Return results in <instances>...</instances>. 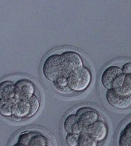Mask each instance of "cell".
<instances>
[{"label":"cell","instance_id":"obj_14","mask_svg":"<svg viewBox=\"0 0 131 146\" xmlns=\"http://www.w3.org/2000/svg\"><path fill=\"white\" fill-rule=\"evenodd\" d=\"M116 90L122 95L131 98V74L126 75L122 86Z\"/></svg>","mask_w":131,"mask_h":146},{"label":"cell","instance_id":"obj_4","mask_svg":"<svg viewBox=\"0 0 131 146\" xmlns=\"http://www.w3.org/2000/svg\"><path fill=\"white\" fill-rule=\"evenodd\" d=\"M126 74L122 69L116 66H110L105 68L101 75V83L107 90H118L123 85Z\"/></svg>","mask_w":131,"mask_h":146},{"label":"cell","instance_id":"obj_10","mask_svg":"<svg viewBox=\"0 0 131 146\" xmlns=\"http://www.w3.org/2000/svg\"><path fill=\"white\" fill-rule=\"evenodd\" d=\"M63 127L67 134L79 135L83 131V129L78 120L75 113H70L64 119Z\"/></svg>","mask_w":131,"mask_h":146},{"label":"cell","instance_id":"obj_1","mask_svg":"<svg viewBox=\"0 0 131 146\" xmlns=\"http://www.w3.org/2000/svg\"><path fill=\"white\" fill-rule=\"evenodd\" d=\"M36 95L34 83L27 78H7L0 81V116L12 120Z\"/></svg>","mask_w":131,"mask_h":146},{"label":"cell","instance_id":"obj_9","mask_svg":"<svg viewBox=\"0 0 131 146\" xmlns=\"http://www.w3.org/2000/svg\"><path fill=\"white\" fill-rule=\"evenodd\" d=\"M83 132L88 134L99 143L107 138L108 127L104 121L99 120L90 125Z\"/></svg>","mask_w":131,"mask_h":146},{"label":"cell","instance_id":"obj_7","mask_svg":"<svg viewBox=\"0 0 131 146\" xmlns=\"http://www.w3.org/2000/svg\"><path fill=\"white\" fill-rule=\"evenodd\" d=\"M75 113L80 126L83 129V131L90 125L99 120L100 117L97 111L89 107H81L77 109Z\"/></svg>","mask_w":131,"mask_h":146},{"label":"cell","instance_id":"obj_15","mask_svg":"<svg viewBox=\"0 0 131 146\" xmlns=\"http://www.w3.org/2000/svg\"><path fill=\"white\" fill-rule=\"evenodd\" d=\"M78 137H79V135H73V134H67L65 138L66 143L68 146H77Z\"/></svg>","mask_w":131,"mask_h":146},{"label":"cell","instance_id":"obj_8","mask_svg":"<svg viewBox=\"0 0 131 146\" xmlns=\"http://www.w3.org/2000/svg\"><path fill=\"white\" fill-rule=\"evenodd\" d=\"M106 100L110 106L118 109H126L131 106V98L121 94L114 89L107 90Z\"/></svg>","mask_w":131,"mask_h":146},{"label":"cell","instance_id":"obj_11","mask_svg":"<svg viewBox=\"0 0 131 146\" xmlns=\"http://www.w3.org/2000/svg\"><path fill=\"white\" fill-rule=\"evenodd\" d=\"M119 146H131V121L127 124L120 133Z\"/></svg>","mask_w":131,"mask_h":146},{"label":"cell","instance_id":"obj_2","mask_svg":"<svg viewBox=\"0 0 131 146\" xmlns=\"http://www.w3.org/2000/svg\"><path fill=\"white\" fill-rule=\"evenodd\" d=\"M10 146H54L48 136L35 129H24L14 137Z\"/></svg>","mask_w":131,"mask_h":146},{"label":"cell","instance_id":"obj_5","mask_svg":"<svg viewBox=\"0 0 131 146\" xmlns=\"http://www.w3.org/2000/svg\"><path fill=\"white\" fill-rule=\"evenodd\" d=\"M42 73L45 78L52 83L63 77L60 54H52L47 57L42 65Z\"/></svg>","mask_w":131,"mask_h":146},{"label":"cell","instance_id":"obj_6","mask_svg":"<svg viewBox=\"0 0 131 146\" xmlns=\"http://www.w3.org/2000/svg\"><path fill=\"white\" fill-rule=\"evenodd\" d=\"M63 68V77L67 78L71 72L83 68V62L76 52L66 51L60 54Z\"/></svg>","mask_w":131,"mask_h":146},{"label":"cell","instance_id":"obj_3","mask_svg":"<svg viewBox=\"0 0 131 146\" xmlns=\"http://www.w3.org/2000/svg\"><path fill=\"white\" fill-rule=\"evenodd\" d=\"M66 79L68 86L72 93H80L89 87L92 80V75L89 69L83 66L71 72Z\"/></svg>","mask_w":131,"mask_h":146},{"label":"cell","instance_id":"obj_12","mask_svg":"<svg viewBox=\"0 0 131 146\" xmlns=\"http://www.w3.org/2000/svg\"><path fill=\"white\" fill-rule=\"evenodd\" d=\"M53 84H54V86L56 90L62 94H69V93H72L68 86L66 78L61 77L53 82Z\"/></svg>","mask_w":131,"mask_h":146},{"label":"cell","instance_id":"obj_13","mask_svg":"<svg viewBox=\"0 0 131 146\" xmlns=\"http://www.w3.org/2000/svg\"><path fill=\"white\" fill-rule=\"evenodd\" d=\"M99 143L85 132L81 133L78 137L77 146H98Z\"/></svg>","mask_w":131,"mask_h":146},{"label":"cell","instance_id":"obj_16","mask_svg":"<svg viewBox=\"0 0 131 146\" xmlns=\"http://www.w3.org/2000/svg\"><path fill=\"white\" fill-rule=\"evenodd\" d=\"M123 73L126 75L131 74V63L128 62L124 64L121 68Z\"/></svg>","mask_w":131,"mask_h":146}]
</instances>
